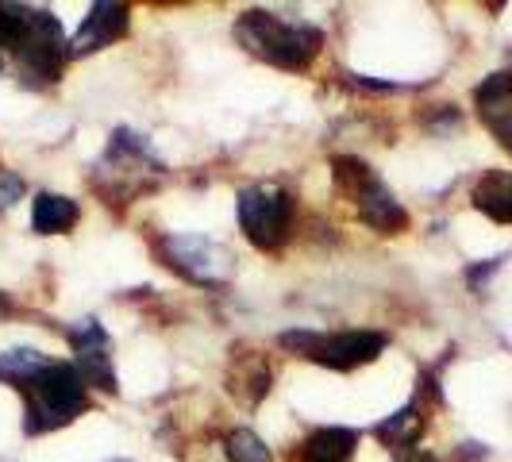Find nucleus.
<instances>
[{
  "label": "nucleus",
  "instance_id": "nucleus-17",
  "mask_svg": "<svg viewBox=\"0 0 512 462\" xmlns=\"http://www.w3.org/2000/svg\"><path fill=\"white\" fill-rule=\"evenodd\" d=\"M224 447H228L231 462H270V447H266L251 428H235V432L224 439Z\"/></svg>",
  "mask_w": 512,
  "mask_h": 462
},
{
  "label": "nucleus",
  "instance_id": "nucleus-16",
  "mask_svg": "<svg viewBox=\"0 0 512 462\" xmlns=\"http://www.w3.org/2000/svg\"><path fill=\"white\" fill-rule=\"evenodd\" d=\"M31 12L35 8H24V4H0V66L20 54L31 27Z\"/></svg>",
  "mask_w": 512,
  "mask_h": 462
},
{
  "label": "nucleus",
  "instance_id": "nucleus-3",
  "mask_svg": "<svg viewBox=\"0 0 512 462\" xmlns=\"http://www.w3.org/2000/svg\"><path fill=\"white\" fill-rule=\"evenodd\" d=\"M297 220V205L282 185H247L239 193V228L258 251H278Z\"/></svg>",
  "mask_w": 512,
  "mask_h": 462
},
{
  "label": "nucleus",
  "instance_id": "nucleus-8",
  "mask_svg": "<svg viewBox=\"0 0 512 462\" xmlns=\"http://www.w3.org/2000/svg\"><path fill=\"white\" fill-rule=\"evenodd\" d=\"M128 4H112V0H101V4H93L89 12H85V20L77 27L74 43H70V54L81 58V54H93V51H104V47H112L124 31H128Z\"/></svg>",
  "mask_w": 512,
  "mask_h": 462
},
{
  "label": "nucleus",
  "instance_id": "nucleus-21",
  "mask_svg": "<svg viewBox=\"0 0 512 462\" xmlns=\"http://www.w3.org/2000/svg\"><path fill=\"white\" fill-rule=\"evenodd\" d=\"M501 143H505V147H509V151H512V131H509V135H505V139H501Z\"/></svg>",
  "mask_w": 512,
  "mask_h": 462
},
{
  "label": "nucleus",
  "instance_id": "nucleus-18",
  "mask_svg": "<svg viewBox=\"0 0 512 462\" xmlns=\"http://www.w3.org/2000/svg\"><path fill=\"white\" fill-rule=\"evenodd\" d=\"M20 197H24V181L16 178V174H4L0 170V208L16 205Z\"/></svg>",
  "mask_w": 512,
  "mask_h": 462
},
{
  "label": "nucleus",
  "instance_id": "nucleus-4",
  "mask_svg": "<svg viewBox=\"0 0 512 462\" xmlns=\"http://www.w3.org/2000/svg\"><path fill=\"white\" fill-rule=\"evenodd\" d=\"M285 351H293V355H301V359H312L320 362V366H328V370H355L362 362H374L378 355L385 351V339L382 332H335V335H324V332H285L282 339Z\"/></svg>",
  "mask_w": 512,
  "mask_h": 462
},
{
  "label": "nucleus",
  "instance_id": "nucleus-20",
  "mask_svg": "<svg viewBox=\"0 0 512 462\" xmlns=\"http://www.w3.org/2000/svg\"><path fill=\"white\" fill-rule=\"evenodd\" d=\"M4 312H12V305H8V297L0 293V316H4Z\"/></svg>",
  "mask_w": 512,
  "mask_h": 462
},
{
  "label": "nucleus",
  "instance_id": "nucleus-12",
  "mask_svg": "<svg viewBox=\"0 0 512 462\" xmlns=\"http://www.w3.org/2000/svg\"><path fill=\"white\" fill-rule=\"evenodd\" d=\"M355 443H359V432L351 428H320L305 439L301 462H351Z\"/></svg>",
  "mask_w": 512,
  "mask_h": 462
},
{
  "label": "nucleus",
  "instance_id": "nucleus-5",
  "mask_svg": "<svg viewBox=\"0 0 512 462\" xmlns=\"http://www.w3.org/2000/svg\"><path fill=\"white\" fill-rule=\"evenodd\" d=\"M66 39H62V24L58 16H51L47 8H35L31 12V27H27V39L20 54H16V66H20V81L31 89H43L58 81L62 74V62H66Z\"/></svg>",
  "mask_w": 512,
  "mask_h": 462
},
{
  "label": "nucleus",
  "instance_id": "nucleus-6",
  "mask_svg": "<svg viewBox=\"0 0 512 462\" xmlns=\"http://www.w3.org/2000/svg\"><path fill=\"white\" fill-rule=\"evenodd\" d=\"M158 255L189 282L220 285L228 282L231 274V255L220 243H212L208 235H162L158 239Z\"/></svg>",
  "mask_w": 512,
  "mask_h": 462
},
{
  "label": "nucleus",
  "instance_id": "nucleus-19",
  "mask_svg": "<svg viewBox=\"0 0 512 462\" xmlns=\"http://www.w3.org/2000/svg\"><path fill=\"white\" fill-rule=\"evenodd\" d=\"M397 462H436L432 455H405V459H397Z\"/></svg>",
  "mask_w": 512,
  "mask_h": 462
},
{
  "label": "nucleus",
  "instance_id": "nucleus-9",
  "mask_svg": "<svg viewBox=\"0 0 512 462\" xmlns=\"http://www.w3.org/2000/svg\"><path fill=\"white\" fill-rule=\"evenodd\" d=\"M355 205H359L362 220H366L374 231H382V235H397V231L409 228V212H405V205H401L378 178H370L359 193H355Z\"/></svg>",
  "mask_w": 512,
  "mask_h": 462
},
{
  "label": "nucleus",
  "instance_id": "nucleus-7",
  "mask_svg": "<svg viewBox=\"0 0 512 462\" xmlns=\"http://www.w3.org/2000/svg\"><path fill=\"white\" fill-rule=\"evenodd\" d=\"M70 343L77 355V374L85 385H97L101 393H116V374H112V355H108V335L97 320H77L70 328Z\"/></svg>",
  "mask_w": 512,
  "mask_h": 462
},
{
  "label": "nucleus",
  "instance_id": "nucleus-1",
  "mask_svg": "<svg viewBox=\"0 0 512 462\" xmlns=\"http://www.w3.org/2000/svg\"><path fill=\"white\" fill-rule=\"evenodd\" d=\"M235 39L255 58L278 66V70H293V74L312 66V58L324 47L320 27L301 24V20H285V16L262 12V8H251V12H243L235 20Z\"/></svg>",
  "mask_w": 512,
  "mask_h": 462
},
{
  "label": "nucleus",
  "instance_id": "nucleus-11",
  "mask_svg": "<svg viewBox=\"0 0 512 462\" xmlns=\"http://www.w3.org/2000/svg\"><path fill=\"white\" fill-rule=\"evenodd\" d=\"M470 201H474L478 212H486L489 220L512 224V174H505V170L482 174L478 185H474V193H470Z\"/></svg>",
  "mask_w": 512,
  "mask_h": 462
},
{
  "label": "nucleus",
  "instance_id": "nucleus-10",
  "mask_svg": "<svg viewBox=\"0 0 512 462\" xmlns=\"http://www.w3.org/2000/svg\"><path fill=\"white\" fill-rule=\"evenodd\" d=\"M478 112L486 120L497 139H505L512 131V74H493L478 85Z\"/></svg>",
  "mask_w": 512,
  "mask_h": 462
},
{
  "label": "nucleus",
  "instance_id": "nucleus-15",
  "mask_svg": "<svg viewBox=\"0 0 512 462\" xmlns=\"http://www.w3.org/2000/svg\"><path fill=\"white\" fill-rule=\"evenodd\" d=\"M424 432V416H420V405H405L401 412H393L389 420H382L378 428H374V436L389 443V447H397V451H405L412 447L416 439Z\"/></svg>",
  "mask_w": 512,
  "mask_h": 462
},
{
  "label": "nucleus",
  "instance_id": "nucleus-2",
  "mask_svg": "<svg viewBox=\"0 0 512 462\" xmlns=\"http://www.w3.org/2000/svg\"><path fill=\"white\" fill-rule=\"evenodd\" d=\"M85 389L77 366L70 362H51L35 382L27 385V409H24V432L27 436H43L54 428H66L85 412Z\"/></svg>",
  "mask_w": 512,
  "mask_h": 462
},
{
  "label": "nucleus",
  "instance_id": "nucleus-14",
  "mask_svg": "<svg viewBox=\"0 0 512 462\" xmlns=\"http://www.w3.org/2000/svg\"><path fill=\"white\" fill-rule=\"evenodd\" d=\"M51 366V359L35 347H16V351H4L0 355V382L16 385V389H27L43 370Z\"/></svg>",
  "mask_w": 512,
  "mask_h": 462
},
{
  "label": "nucleus",
  "instance_id": "nucleus-13",
  "mask_svg": "<svg viewBox=\"0 0 512 462\" xmlns=\"http://www.w3.org/2000/svg\"><path fill=\"white\" fill-rule=\"evenodd\" d=\"M81 220V208L70 197H58V193H39L35 205H31V228L39 235H58V231H70Z\"/></svg>",
  "mask_w": 512,
  "mask_h": 462
}]
</instances>
